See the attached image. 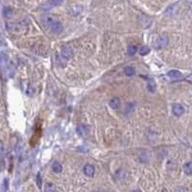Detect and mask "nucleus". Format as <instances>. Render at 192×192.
I'll return each instance as SVG.
<instances>
[{
	"instance_id": "1",
	"label": "nucleus",
	"mask_w": 192,
	"mask_h": 192,
	"mask_svg": "<svg viewBox=\"0 0 192 192\" xmlns=\"http://www.w3.org/2000/svg\"><path fill=\"white\" fill-rule=\"evenodd\" d=\"M168 44V38L166 35H162L159 36L153 43V46L156 49H162L166 45Z\"/></svg>"
},
{
	"instance_id": "2",
	"label": "nucleus",
	"mask_w": 192,
	"mask_h": 192,
	"mask_svg": "<svg viewBox=\"0 0 192 192\" xmlns=\"http://www.w3.org/2000/svg\"><path fill=\"white\" fill-rule=\"evenodd\" d=\"M73 49L70 47V46H66L63 47L62 49V52H61V55L62 57L65 59V60H70L72 57H73Z\"/></svg>"
},
{
	"instance_id": "3",
	"label": "nucleus",
	"mask_w": 192,
	"mask_h": 192,
	"mask_svg": "<svg viewBox=\"0 0 192 192\" xmlns=\"http://www.w3.org/2000/svg\"><path fill=\"white\" fill-rule=\"evenodd\" d=\"M49 27H50L51 31L54 32L55 34H60L63 31V26L62 25V23L57 20H54Z\"/></svg>"
},
{
	"instance_id": "4",
	"label": "nucleus",
	"mask_w": 192,
	"mask_h": 192,
	"mask_svg": "<svg viewBox=\"0 0 192 192\" xmlns=\"http://www.w3.org/2000/svg\"><path fill=\"white\" fill-rule=\"evenodd\" d=\"M76 132L78 133V134L82 135V137H85L90 132V127L87 125H85V124H80L77 126L76 128Z\"/></svg>"
},
{
	"instance_id": "5",
	"label": "nucleus",
	"mask_w": 192,
	"mask_h": 192,
	"mask_svg": "<svg viewBox=\"0 0 192 192\" xmlns=\"http://www.w3.org/2000/svg\"><path fill=\"white\" fill-rule=\"evenodd\" d=\"M172 110H173V114L176 116H181L185 113V108H183V106L181 105V104H174L172 106Z\"/></svg>"
},
{
	"instance_id": "6",
	"label": "nucleus",
	"mask_w": 192,
	"mask_h": 192,
	"mask_svg": "<svg viewBox=\"0 0 192 192\" xmlns=\"http://www.w3.org/2000/svg\"><path fill=\"white\" fill-rule=\"evenodd\" d=\"M7 29L12 33H19L21 31V24L18 23H8L7 24Z\"/></svg>"
},
{
	"instance_id": "7",
	"label": "nucleus",
	"mask_w": 192,
	"mask_h": 192,
	"mask_svg": "<svg viewBox=\"0 0 192 192\" xmlns=\"http://www.w3.org/2000/svg\"><path fill=\"white\" fill-rule=\"evenodd\" d=\"M95 173V168L91 164H86L84 167V174L87 177H93V175Z\"/></svg>"
},
{
	"instance_id": "8",
	"label": "nucleus",
	"mask_w": 192,
	"mask_h": 192,
	"mask_svg": "<svg viewBox=\"0 0 192 192\" xmlns=\"http://www.w3.org/2000/svg\"><path fill=\"white\" fill-rule=\"evenodd\" d=\"M156 89H157V85H156L155 80L152 79V78L148 79V81H147V90L150 92H155Z\"/></svg>"
},
{
	"instance_id": "9",
	"label": "nucleus",
	"mask_w": 192,
	"mask_h": 192,
	"mask_svg": "<svg viewBox=\"0 0 192 192\" xmlns=\"http://www.w3.org/2000/svg\"><path fill=\"white\" fill-rule=\"evenodd\" d=\"M167 75L171 79H174V80H179L181 78H182V74L178 70H170L169 72H168Z\"/></svg>"
},
{
	"instance_id": "10",
	"label": "nucleus",
	"mask_w": 192,
	"mask_h": 192,
	"mask_svg": "<svg viewBox=\"0 0 192 192\" xmlns=\"http://www.w3.org/2000/svg\"><path fill=\"white\" fill-rule=\"evenodd\" d=\"M63 1H65V0H49V1L45 4L44 7L47 6L48 7L47 9H50V8H52V7H56V6H59L61 4H62Z\"/></svg>"
},
{
	"instance_id": "11",
	"label": "nucleus",
	"mask_w": 192,
	"mask_h": 192,
	"mask_svg": "<svg viewBox=\"0 0 192 192\" xmlns=\"http://www.w3.org/2000/svg\"><path fill=\"white\" fill-rule=\"evenodd\" d=\"M110 106L111 109L114 110H117L120 107V99L117 97H114L113 99H110Z\"/></svg>"
},
{
	"instance_id": "12",
	"label": "nucleus",
	"mask_w": 192,
	"mask_h": 192,
	"mask_svg": "<svg viewBox=\"0 0 192 192\" xmlns=\"http://www.w3.org/2000/svg\"><path fill=\"white\" fill-rule=\"evenodd\" d=\"M52 170L55 173H61L62 171V166L58 162H54L52 164Z\"/></svg>"
},
{
	"instance_id": "13",
	"label": "nucleus",
	"mask_w": 192,
	"mask_h": 192,
	"mask_svg": "<svg viewBox=\"0 0 192 192\" xmlns=\"http://www.w3.org/2000/svg\"><path fill=\"white\" fill-rule=\"evenodd\" d=\"M127 52H128V55L129 56H134L138 52V47L134 44H131V45H129V47H128Z\"/></svg>"
},
{
	"instance_id": "14",
	"label": "nucleus",
	"mask_w": 192,
	"mask_h": 192,
	"mask_svg": "<svg viewBox=\"0 0 192 192\" xmlns=\"http://www.w3.org/2000/svg\"><path fill=\"white\" fill-rule=\"evenodd\" d=\"M183 171L186 175H192V162H187L183 165Z\"/></svg>"
},
{
	"instance_id": "15",
	"label": "nucleus",
	"mask_w": 192,
	"mask_h": 192,
	"mask_svg": "<svg viewBox=\"0 0 192 192\" xmlns=\"http://www.w3.org/2000/svg\"><path fill=\"white\" fill-rule=\"evenodd\" d=\"M124 73H125L127 76H133V75H134V73H135V70H134V68L132 67V66H127V67L124 68Z\"/></svg>"
},
{
	"instance_id": "16",
	"label": "nucleus",
	"mask_w": 192,
	"mask_h": 192,
	"mask_svg": "<svg viewBox=\"0 0 192 192\" xmlns=\"http://www.w3.org/2000/svg\"><path fill=\"white\" fill-rule=\"evenodd\" d=\"M13 14V9L11 7H5L3 10V14L5 18H10Z\"/></svg>"
},
{
	"instance_id": "17",
	"label": "nucleus",
	"mask_w": 192,
	"mask_h": 192,
	"mask_svg": "<svg viewBox=\"0 0 192 192\" xmlns=\"http://www.w3.org/2000/svg\"><path fill=\"white\" fill-rule=\"evenodd\" d=\"M139 54L141 55V56H146L147 54H149L150 53V48L148 47V46H142L140 49H139Z\"/></svg>"
},
{
	"instance_id": "18",
	"label": "nucleus",
	"mask_w": 192,
	"mask_h": 192,
	"mask_svg": "<svg viewBox=\"0 0 192 192\" xmlns=\"http://www.w3.org/2000/svg\"><path fill=\"white\" fill-rule=\"evenodd\" d=\"M55 186L53 183H50V182H47L45 185V191L46 192H54L55 191Z\"/></svg>"
},
{
	"instance_id": "19",
	"label": "nucleus",
	"mask_w": 192,
	"mask_h": 192,
	"mask_svg": "<svg viewBox=\"0 0 192 192\" xmlns=\"http://www.w3.org/2000/svg\"><path fill=\"white\" fill-rule=\"evenodd\" d=\"M135 108V105H134V103H129V104H127L126 105V113H130V111H133Z\"/></svg>"
},
{
	"instance_id": "20",
	"label": "nucleus",
	"mask_w": 192,
	"mask_h": 192,
	"mask_svg": "<svg viewBox=\"0 0 192 192\" xmlns=\"http://www.w3.org/2000/svg\"><path fill=\"white\" fill-rule=\"evenodd\" d=\"M175 192H187V189L185 188V187H182V186H179L176 188Z\"/></svg>"
},
{
	"instance_id": "21",
	"label": "nucleus",
	"mask_w": 192,
	"mask_h": 192,
	"mask_svg": "<svg viewBox=\"0 0 192 192\" xmlns=\"http://www.w3.org/2000/svg\"><path fill=\"white\" fill-rule=\"evenodd\" d=\"M37 182H38V187L41 188L42 187V179H41V175L39 174H38V176H37Z\"/></svg>"
},
{
	"instance_id": "22",
	"label": "nucleus",
	"mask_w": 192,
	"mask_h": 192,
	"mask_svg": "<svg viewBox=\"0 0 192 192\" xmlns=\"http://www.w3.org/2000/svg\"><path fill=\"white\" fill-rule=\"evenodd\" d=\"M3 152H4V144L1 140H0V154H2Z\"/></svg>"
},
{
	"instance_id": "23",
	"label": "nucleus",
	"mask_w": 192,
	"mask_h": 192,
	"mask_svg": "<svg viewBox=\"0 0 192 192\" xmlns=\"http://www.w3.org/2000/svg\"><path fill=\"white\" fill-rule=\"evenodd\" d=\"M3 186H4V189H3V191L5 192L6 190H7V188H8V180L6 179V180H4V183H3Z\"/></svg>"
},
{
	"instance_id": "24",
	"label": "nucleus",
	"mask_w": 192,
	"mask_h": 192,
	"mask_svg": "<svg viewBox=\"0 0 192 192\" xmlns=\"http://www.w3.org/2000/svg\"><path fill=\"white\" fill-rule=\"evenodd\" d=\"M132 192H141V191L139 189H135V190H133Z\"/></svg>"
},
{
	"instance_id": "25",
	"label": "nucleus",
	"mask_w": 192,
	"mask_h": 192,
	"mask_svg": "<svg viewBox=\"0 0 192 192\" xmlns=\"http://www.w3.org/2000/svg\"><path fill=\"white\" fill-rule=\"evenodd\" d=\"M95 192H103V191H101V190H97V191H95Z\"/></svg>"
}]
</instances>
